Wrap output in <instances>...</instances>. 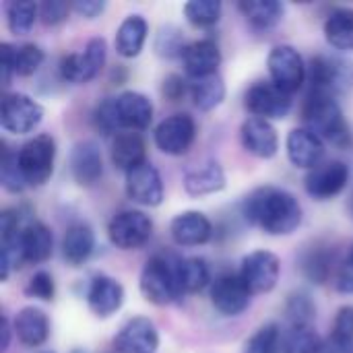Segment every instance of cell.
Wrapping results in <instances>:
<instances>
[{"instance_id": "cell-1", "label": "cell", "mask_w": 353, "mask_h": 353, "mask_svg": "<svg viewBox=\"0 0 353 353\" xmlns=\"http://www.w3.org/2000/svg\"><path fill=\"white\" fill-rule=\"evenodd\" d=\"M244 217L269 236H290L302 223L298 199L277 186H263L244 201Z\"/></svg>"}, {"instance_id": "cell-2", "label": "cell", "mask_w": 353, "mask_h": 353, "mask_svg": "<svg viewBox=\"0 0 353 353\" xmlns=\"http://www.w3.org/2000/svg\"><path fill=\"white\" fill-rule=\"evenodd\" d=\"M304 122L308 130L323 139V143H329L337 149H347L352 145L350 124L333 95L310 91L304 103Z\"/></svg>"}, {"instance_id": "cell-3", "label": "cell", "mask_w": 353, "mask_h": 353, "mask_svg": "<svg viewBox=\"0 0 353 353\" xmlns=\"http://www.w3.org/2000/svg\"><path fill=\"white\" fill-rule=\"evenodd\" d=\"M178 263L180 259L174 254H155L145 263L141 271L139 288L147 302L155 306H165L182 296V288L178 279Z\"/></svg>"}, {"instance_id": "cell-4", "label": "cell", "mask_w": 353, "mask_h": 353, "mask_svg": "<svg viewBox=\"0 0 353 353\" xmlns=\"http://www.w3.org/2000/svg\"><path fill=\"white\" fill-rule=\"evenodd\" d=\"M56 143L50 134L29 139L17 153V161L27 186H43L54 174Z\"/></svg>"}, {"instance_id": "cell-5", "label": "cell", "mask_w": 353, "mask_h": 353, "mask_svg": "<svg viewBox=\"0 0 353 353\" xmlns=\"http://www.w3.org/2000/svg\"><path fill=\"white\" fill-rule=\"evenodd\" d=\"M108 60V43L103 37H93L87 41L83 52H72L62 56L60 74L64 81L74 85H85L93 81Z\"/></svg>"}, {"instance_id": "cell-6", "label": "cell", "mask_w": 353, "mask_h": 353, "mask_svg": "<svg viewBox=\"0 0 353 353\" xmlns=\"http://www.w3.org/2000/svg\"><path fill=\"white\" fill-rule=\"evenodd\" d=\"M310 91L327 93V95H337L353 87V62L339 58V56H327L321 54L312 58L310 64Z\"/></svg>"}, {"instance_id": "cell-7", "label": "cell", "mask_w": 353, "mask_h": 353, "mask_svg": "<svg viewBox=\"0 0 353 353\" xmlns=\"http://www.w3.org/2000/svg\"><path fill=\"white\" fill-rule=\"evenodd\" d=\"M153 234V221L149 215L137 209L120 211L112 217L108 225L110 242L120 250H139L143 248Z\"/></svg>"}, {"instance_id": "cell-8", "label": "cell", "mask_w": 353, "mask_h": 353, "mask_svg": "<svg viewBox=\"0 0 353 353\" xmlns=\"http://www.w3.org/2000/svg\"><path fill=\"white\" fill-rule=\"evenodd\" d=\"M43 120V108L25 93H6L0 105V124L10 134H29Z\"/></svg>"}, {"instance_id": "cell-9", "label": "cell", "mask_w": 353, "mask_h": 353, "mask_svg": "<svg viewBox=\"0 0 353 353\" xmlns=\"http://www.w3.org/2000/svg\"><path fill=\"white\" fill-rule=\"evenodd\" d=\"M246 110L263 120H283L292 112V95L275 83H254L244 97Z\"/></svg>"}, {"instance_id": "cell-10", "label": "cell", "mask_w": 353, "mask_h": 353, "mask_svg": "<svg viewBox=\"0 0 353 353\" xmlns=\"http://www.w3.org/2000/svg\"><path fill=\"white\" fill-rule=\"evenodd\" d=\"M196 139V124L190 114H174L155 128V145L161 153L180 157L190 151Z\"/></svg>"}, {"instance_id": "cell-11", "label": "cell", "mask_w": 353, "mask_h": 353, "mask_svg": "<svg viewBox=\"0 0 353 353\" xmlns=\"http://www.w3.org/2000/svg\"><path fill=\"white\" fill-rule=\"evenodd\" d=\"M267 66H269V74L273 79V83L288 91L290 95L296 93L304 79H306V66L304 60L300 56V52L292 46H275L267 58Z\"/></svg>"}, {"instance_id": "cell-12", "label": "cell", "mask_w": 353, "mask_h": 353, "mask_svg": "<svg viewBox=\"0 0 353 353\" xmlns=\"http://www.w3.org/2000/svg\"><path fill=\"white\" fill-rule=\"evenodd\" d=\"M281 275V263L277 254L269 250H254L248 256H244L240 267V277L248 285V290L254 294H269L275 290Z\"/></svg>"}, {"instance_id": "cell-13", "label": "cell", "mask_w": 353, "mask_h": 353, "mask_svg": "<svg viewBox=\"0 0 353 353\" xmlns=\"http://www.w3.org/2000/svg\"><path fill=\"white\" fill-rule=\"evenodd\" d=\"M252 292L240 273H223L211 285V304L223 316H238L250 306Z\"/></svg>"}, {"instance_id": "cell-14", "label": "cell", "mask_w": 353, "mask_h": 353, "mask_svg": "<svg viewBox=\"0 0 353 353\" xmlns=\"http://www.w3.org/2000/svg\"><path fill=\"white\" fill-rule=\"evenodd\" d=\"M350 180V168L343 161H325L308 172L304 186L306 192L316 201H331L343 192Z\"/></svg>"}, {"instance_id": "cell-15", "label": "cell", "mask_w": 353, "mask_h": 353, "mask_svg": "<svg viewBox=\"0 0 353 353\" xmlns=\"http://www.w3.org/2000/svg\"><path fill=\"white\" fill-rule=\"evenodd\" d=\"M157 347V327L145 316H134L126 321L114 337V350L118 353H155Z\"/></svg>"}, {"instance_id": "cell-16", "label": "cell", "mask_w": 353, "mask_h": 353, "mask_svg": "<svg viewBox=\"0 0 353 353\" xmlns=\"http://www.w3.org/2000/svg\"><path fill=\"white\" fill-rule=\"evenodd\" d=\"M126 194L132 203L143 207H159L163 203V180L155 165L141 163L126 174Z\"/></svg>"}, {"instance_id": "cell-17", "label": "cell", "mask_w": 353, "mask_h": 353, "mask_svg": "<svg viewBox=\"0 0 353 353\" xmlns=\"http://www.w3.org/2000/svg\"><path fill=\"white\" fill-rule=\"evenodd\" d=\"M114 99V112L120 132L122 130H145L153 120V103L139 91H124Z\"/></svg>"}, {"instance_id": "cell-18", "label": "cell", "mask_w": 353, "mask_h": 353, "mask_svg": "<svg viewBox=\"0 0 353 353\" xmlns=\"http://www.w3.org/2000/svg\"><path fill=\"white\" fill-rule=\"evenodd\" d=\"M240 137H242L244 149L259 159H271L279 151V137H277L275 126L269 120H263L256 116L246 118L242 122Z\"/></svg>"}, {"instance_id": "cell-19", "label": "cell", "mask_w": 353, "mask_h": 353, "mask_svg": "<svg viewBox=\"0 0 353 353\" xmlns=\"http://www.w3.org/2000/svg\"><path fill=\"white\" fill-rule=\"evenodd\" d=\"M87 304L91 312L99 319H110L124 304V288L118 279L108 275L93 277L87 290Z\"/></svg>"}, {"instance_id": "cell-20", "label": "cell", "mask_w": 353, "mask_h": 353, "mask_svg": "<svg viewBox=\"0 0 353 353\" xmlns=\"http://www.w3.org/2000/svg\"><path fill=\"white\" fill-rule=\"evenodd\" d=\"M325 155V143L321 137H316L306 126L294 128L288 134V157L296 168L302 170H314L321 165V159Z\"/></svg>"}, {"instance_id": "cell-21", "label": "cell", "mask_w": 353, "mask_h": 353, "mask_svg": "<svg viewBox=\"0 0 353 353\" xmlns=\"http://www.w3.org/2000/svg\"><path fill=\"white\" fill-rule=\"evenodd\" d=\"M70 172L79 186H95L103 174L101 151L93 141H83L74 145L70 153Z\"/></svg>"}, {"instance_id": "cell-22", "label": "cell", "mask_w": 353, "mask_h": 353, "mask_svg": "<svg viewBox=\"0 0 353 353\" xmlns=\"http://www.w3.org/2000/svg\"><path fill=\"white\" fill-rule=\"evenodd\" d=\"M172 238L178 246H201L213 236V225L201 211H184L172 219Z\"/></svg>"}, {"instance_id": "cell-23", "label": "cell", "mask_w": 353, "mask_h": 353, "mask_svg": "<svg viewBox=\"0 0 353 353\" xmlns=\"http://www.w3.org/2000/svg\"><path fill=\"white\" fill-rule=\"evenodd\" d=\"M182 60L188 77L192 79L211 77L217 74V68L221 64V50L213 39H199L188 43Z\"/></svg>"}, {"instance_id": "cell-24", "label": "cell", "mask_w": 353, "mask_h": 353, "mask_svg": "<svg viewBox=\"0 0 353 353\" xmlns=\"http://www.w3.org/2000/svg\"><path fill=\"white\" fill-rule=\"evenodd\" d=\"M14 335L25 347H39L50 337V321L48 314L35 306H27L19 310L14 316Z\"/></svg>"}, {"instance_id": "cell-25", "label": "cell", "mask_w": 353, "mask_h": 353, "mask_svg": "<svg viewBox=\"0 0 353 353\" xmlns=\"http://www.w3.org/2000/svg\"><path fill=\"white\" fill-rule=\"evenodd\" d=\"M54 250V236L48 225L39 221H29L21 234V256L23 263L39 265L52 256Z\"/></svg>"}, {"instance_id": "cell-26", "label": "cell", "mask_w": 353, "mask_h": 353, "mask_svg": "<svg viewBox=\"0 0 353 353\" xmlns=\"http://www.w3.org/2000/svg\"><path fill=\"white\" fill-rule=\"evenodd\" d=\"M145 153V141L139 132L122 130L112 141V163L126 174L147 161Z\"/></svg>"}, {"instance_id": "cell-27", "label": "cell", "mask_w": 353, "mask_h": 353, "mask_svg": "<svg viewBox=\"0 0 353 353\" xmlns=\"http://www.w3.org/2000/svg\"><path fill=\"white\" fill-rule=\"evenodd\" d=\"M223 188H225V172L217 161H209L201 168H194L184 176V190L190 196L215 194Z\"/></svg>"}, {"instance_id": "cell-28", "label": "cell", "mask_w": 353, "mask_h": 353, "mask_svg": "<svg viewBox=\"0 0 353 353\" xmlns=\"http://www.w3.org/2000/svg\"><path fill=\"white\" fill-rule=\"evenodd\" d=\"M149 25L141 14H128L116 31V52L122 58H137L147 41Z\"/></svg>"}, {"instance_id": "cell-29", "label": "cell", "mask_w": 353, "mask_h": 353, "mask_svg": "<svg viewBox=\"0 0 353 353\" xmlns=\"http://www.w3.org/2000/svg\"><path fill=\"white\" fill-rule=\"evenodd\" d=\"M95 248V234L87 223H74L66 230L62 240V254L68 265H83Z\"/></svg>"}, {"instance_id": "cell-30", "label": "cell", "mask_w": 353, "mask_h": 353, "mask_svg": "<svg viewBox=\"0 0 353 353\" xmlns=\"http://www.w3.org/2000/svg\"><path fill=\"white\" fill-rule=\"evenodd\" d=\"M327 41L341 52H353V8L339 6L325 21Z\"/></svg>"}, {"instance_id": "cell-31", "label": "cell", "mask_w": 353, "mask_h": 353, "mask_svg": "<svg viewBox=\"0 0 353 353\" xmlns=\"http://www.w3.org/2000/svg\"><path fill=\"white\" fill-rule=\"evenodd\" d=\"M242 14L250 21L256 29H273L283 19V4L277 0H244L240 2Z\"/></svg>"}, {"instance_id": "cell-32", "label": "cell", "mask_w": 353, "mask_h": 353, "mask_svg": "<svg viewBox=\"0 0 353 353\" xmlns=\"http://www.w3.org/2000/svg\"><path fill=\"white\" fill-rule=\"evenodd\" d=\"M190 97L194 105L203 112H211L219 108L225 99V83L219 74L192 79L190 83Z\"/></svg>"}, {"instance_id": "cell-33", "label": "cell", "mask_w": 353, "mask_h": 353, "mask_svg": "<svg viewBox=\"0 0 353 353\" xmlns=\"http://www.w3.org/2000/svg\"><path fill=\"white\" fill-rule=\"evenodd\" d=\"M178 279H180V288L182 294H199L203 292L209 281H211V273L209 267L203 259H180L178 263Z\"/></svg>"}, {"instance_id": "cell-34", "label": "cell", "mask_w": 353, "mask_h": 353, "mask_svg": "<svg viewBox=\"0 0 353 353\" xmlns=\"http://www.w3.org/2000/svg\"><path fill=\"white\" fill-rule=\"evenodd\" d=\"M323 341L312 327H292L281 339V353H319Z\"/></svg>"}, {"instance_id": "cell-35", "label": "cell", "mask_w": 353, "mask_h": 353, "mask_svg": "<svg viewBox=\"0 0 353 353\" xmlns=\"http://www.w3.org/2000/svg\"><path fill=\"white\" fill-rule=\"evenodd\" d=\"M8 56H10V64L14 74L19 77H29L33 74L41 62H43V50L35 43H23L19 48H12L10 43H6Z\"/></svg>"}, {"instance_id": "cell-36", "label": "cell", "mask_w": 353, "mask_h": 353, "mask_svg": "<svg viewBox=\"0 0 353 353\" xmlns=\"http://www.w3.org/2000/svg\"><path fill=\"white\" fill-rule=\"evenodd\" d=\"M39 17V6L35 2H10L6 6V23L10 33L27 35Z\"/></svg>"}, {"instance_id": "cell-37", "label": "cell", "mask_w": 353, "mask_h": 353, "mask_svg": "<svg viewBox=\"0 0 353 353\" xmlns=\"http://www.w3.org/2000/svg\"><path fill=\"white\" fill-rule=\"evenodd\" d=\"M302 273L306 279H310L312 283H325L331 275L333 269V254H329L327 250L321 248H312L302 256V265H300Z\"/></svg>"}, {"instance_id": "cell-38", "label": "cell", "mask_w": 353, "mask_h": 353, "mask_svg": "<svg viewBox=\"0 0 353 353\" xmlns=\"http://www.w3.org/2000/svg\"><path fill=\"white\" fill-rule=\"evenodd\" d=\"M285 316L292 327H312V319L316 316V306L308 294L296 292L285 302Z\"/></svg>"}, {"instance_id": "cell-39", "label": "cell", "mask_w": 353, "mask_h": 353, "mask_svg": "<svg viewBox=\"0 0 353 353\" xmlns=\"http://www.w3.org/2000/svg\"><path fill=\"white\" fill-rule=\"evenodd\" d=\"M184 14L194 27H211L221 19V2L217 0H190L184 4Z\"/></svg>"}, {"instance_id": "cell-40", "label": "cell", "mask_w": 353, "mask_h": 353, "mask_svg": "<svg viewBox=\"0 0 353 353\" xmlns=\"http://www.w3.org/2000/svg\"><path fill=\"white\" fill-rule=\"evenodd\" d=\"M281 333L277 325L261 327L244 345V353H279L281 352Z\"/></svg>"}, {"instance_id": "cell-41", "label": "cell", "mask_w": 353, "mask_h": 353, "mask_svg": "<svg viewBox=\"0 0 353 353\" xmlns=\"http://www.w3.org/2000/svg\"><path fill=\"white\" fill-rule=\"evenodd\" d=\"M188 43L184 41V35L178 27L174 25H165L159 29L157 37H155V52L163 58H178L184 56Z\"/></svg>"}, {"instance_id": "cell-42", "label": "cell", "mask_w": 353, "mask_h": 353, "mask_svg": "<svg viewBox=\"0 0 353 353\" xmlns=\"http://www.w3.org/2000/svg\"><path fill=\"white\" fill-rule=\"evenodd\" d=\"M0 182L8 192H21L25 190L27 182L21 174L19 161H17V153L4 151L2 155V165H0Z\"/></svg>"}, {"instance_id": "cell-43", "label": "cell", "mask_w": 353, "mask_h": 353, "mask_svg": "<svg viewBox=\"0 0 353 353\" xmlns=\"http://www.w3.org/2000/svg\"><path fill=\"white\" fill-rule=\"evenodd\" d=\"M25 294L29 298L41 300V302H52L56 296V285L54 279L48 271H37L29 277L27 285H25Z\"/></svg>"}, {"instance_id": "cell-44", "label": "cell", "mask_w": 353, "mask_h": 353, "mask_svg": "<svg viewBox=\"0 0 353 353\" xmlns=\"http://www.w3.org/2000/svg\"><path fill=\"white\" fill-rule=\"evenodd\" d=\"M93 120H95V126H97L103 134H112V132L118 134V132H120L118 122H116V112H114V99H112V97L105 99L101 105H97Z\"/></svg>"}, {"instance_id": "cell-45", "label": "cell", "mask_w": 353, "mask_h": 353, "mask_svg": "<svg viewBox=\"0 0 353 353\" xmlns=\"http://www.w3.org/2000/svg\"><path fill=\"white\" fill-rule=\"evenodd\" d=\"M70 8H72V4H68L64 0H48V2L39 4V17L46 25H58L66 19Z\"/></svg>"}, {"instance_id": "cell-46", "label": "cell", "mask_w": 353, "mask_h": 353, "mask_svg": "<svg viewBox=\"0 0 353 353\" xmlns=\"http://www.w3.org/2000/svg\"><path fill=\"white\" fill-rule=\"evenodd\" d=\"M333 335L353 341V306H341L333 323Z\"/></svg>"}, {"instance_id": "cell-47", "label": "cell", "mask_w": 353, "mask_h": 353, "mask_svg": "<svg viewBox=\"0 0 353 353\" xmlns=\"http://www.w3.org/2000/svg\"><path fill=\"white\" fill-rule=\"evenodd\" d=\"M186 93H190V85H186V81L180 74H170L163 81V95L170 101H180Z\"/></svg>"}, {"instance_id": "cell-48", "label": "cell", "mask_w": 353, "mask_h": 353, "mask_svg": "<svg viewBox=\"0 0 353 353\" xmlns=\"http://www.w3.org/2000/svg\"><path fill=\"white\" fill-rule=\"evenodd\" d=\"M335 288L339 294H353V263L352 259H347L345 263H341V267L337 269L335 275Z\"/></svg>"}, {"instance_id": "cell-49", "label": "cell", "mask_w": 353, "mask_h": 353, "mask_svg": "<svg viewBox=\"0 0 353 353\" xmlns=\"http://www.w3.org/2000/svg\"><path fill=\"white\" fill-rule=\"evenodd\" d=\"M103 8H105V2H103V0H77V2L72 4V10L79 12V14L85 17V19H95V17H99V14L103 12Z\"/></svg>"}, {"instance_id": "cell-50", "label": "cell", "mask_w": 353, "mask_h": 353, "mask_svg": "<svg viewBox=\"0 0 353 353\" xmlns=\"http://www.w3.org/2000/svg\"><path fill=\"white\" fill-rule=\"evenodd\" d=\"M319 353H353V341L347 339H341L337 335H329L325 341H323V347Z\"/></svg>"}, {"instance_id": "cell-51", "label": "cell", "mask_w": 353, "mask_h": 353, "mask_svg": "<svg viewBox=\"0 0 353 353\" xmlns=\"http://www.w3.org/2000/svg\"><path fill=\"white\" fill-rule=\"evenodd\" d=\"M8 343H10V325H8V319L4 316L2 319V352L8 350Z\"/></svg>"}, {"instance_id": "cell-52", "label": "cell", "mask_w": 353, "mask_h": 353, "mask_svg": "<svg viewBox=\"0 0 353 353\" xmlns=\"http://www.w3.org/2000/svg\"><path fill=\"white\" fill-rule=\"evenodd\" d=\"M68 353H87V352H83V350H72V352H68Z\"/></svg>"}, {"instance_id": "cell-53", "label": "cell", "mask_w": 353, "mask_h": 353, "mask_svg": "<svg viewBox=\"0 0 353 353\" xmlns=\"http://www.w3.org/2000/svg\"><path fill=\"white\" fill-rule=\"evenodd\" d=\"M350 259H352V263H353V250H352V254H350Z\"/></svg>"}, {"instance_id": "cell-54", "label": "cell", "mask_w": 353, "mask_h": 353, "mask_svg": "<svg viewBox=\"0 0 353 353\" xmlns=\"http://www.w3.org/2000/svg\"><path fill=\"white\" fill-rule=\"evenodd\" d=\"M41 353H54V352H41Z\"/></svg>"}]
</instances>
